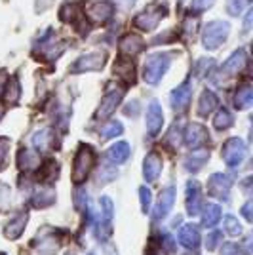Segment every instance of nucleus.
I'll use <instances>...</instances> for the list:
<instances>
[{"instance_id": "nucleus-36", "label": "nucleus", "mask_w": 253, "mask_h": 255, "mask_svg": "<svg viewBox=\"0 0 253 255\" xmlns=\"http://www.w3.org/2000/svg\"><path fill=\"white\" fill-rule=\"evenodd\" d=\"M139 198H141V210L147 213L150 210V202H152V194L147 187H141L139 189Z\"/></svg>"}, {"instance_id": "nucleus-44", "label": "nucleus", "mask_w": 253, "mask_h": 255, "mask_svg": "<svg viewBox=\"0 0 253 255\" xmlns=\"http://www.w3.org/2000/svg\"><path fill=\"white\" fill-rule=\"evenodd\" d=\"M252 208H253V204H252V202H248V204H246V206L242 208V215L246 217V221H252V219H253Z\"/></svg>"}, {"instance_id": "nucleus-12", "label": "nucleus", "mask_w": 253, "mask_h": 255, "mask_svg": "<svg viewBox=\"0 0 253 255\" xmlns=\"http://www.w3.org/2000/svg\"><path fill=\"white\" fill-rule=\"evenodd\" d=\"M113 13H115V4L113 2H95L92 4L90 8H88V15H90V19H94L97 23H105L109 21L111 17H113Z\"/></svg>"}, {"instance_id": "nucleus-47", "label": "nucleus", "mask_w": 253, "mask_h": 255, "mask_svg": "<svg viewBox=\"0 0 253 255\" xmlns=\"http://www.w3.org/2000/svg\"><path fill=\"white\" fill-rule=\"evenodd\" d=\"M120 4H122L124 8H129V6H133V4H135V0H120Z\"/></svg>"}, {"instance_id": "nucleus-48", "label": "nucleus", "mask_w": 253, "mask_h": 255, "mask_svg": "<svg viewBox=\"0 0 253 255\" xmlns=\"http://www.w3.org/2000/svg\"><path fill=\"white\" fill-rule=\"evenodd\" d=\"M2 80H4V73H0V88H2Z\"/></svg>"}, {"instance_id": "nucleus-15", "label": "nucleus", "mask_w": 253, "mask_h": 255, "mask_svg": "<svg viewBox=\"0 0 253 255\" xmlns=\"http://www.w3.org/2000/svg\"><path fill=\"white\" fill-rule=\"evenodd\" d=\"M173 202H175V191H173V187H168L166 191H162L158 198V204H156V208H154V213H152V217L158 221L162 217H166L169 213V210L173 208Z\"/></svg>"}, {"instance_id": "nucleus-14", "label": "nucleus", "mask_w": 253, "mask_h": 255, "mask_svg": "<svg viewBox=\"0 0 253 255\" xmlns=\"http://www.w3.org/2000/svg\"><path fill=\"white\" fill-rule=\"evenodd\" d=\"M248 63V55H246V50H236L231 57L223 63L221 67V75H236L240 73L244 67Z\"/></svg>"}, {"instance_id": "nucleus-34", "label": "nucleus", "mask_w": 253, "mask_h": 255, "mask_svg": "<svg viewBox=\"0 0 253 255\" xmlns=\"http://www.w3.org/2000/svg\"><path fill=\"white\" fill-rule=\"evenodd\" d=\"M124 131V128H122V124L120 122H111L109 126L103 128V131H101V135L105 139H111V137H116V135H120Z\"/></svg>"}, {"instance_id": "nucleus-16", "label": "nucleus", "mask_w": 253, "mask_h": 255, "mask_svg": "<svg viewBox=\"0 0 253 255\" xmlns=\"http://www.w3.org/2000/svg\"><path fill=\"white\" fill-rule=\"evenodd\" d=\"M187 210L190 215H198L202 208V189L196 181H189L187 185Z\"/></svg>"}, {"instance_id": "nucleus-24", "label": "nucleus", "mask_w": 253, "mask_h": 255, "mask_svg": "<svg viewBox=\"0 0 253 255\" xmlns=\"http://www.w3.org/2000/svg\"><path fill=\"white\" fill-rule=\"evenodd\" d=\"M25 225H27V213H21V215H17L15 219H11L10 223L6 225V236L8 238H17L23 233Z\"/></svg>"}, {"instance_id": "nucleus-46", "label": "nucleus", "mask_w": 253, "mask_h": 255, "mask_svg": "<svg viewBox=\"0 0 253 255\" xmlns=\"http://www.w3.org/2000/svg\"><path fill=\"white\" fill-rule=\"evenodd\" d=\"M185 29H187V34H190V32H194V29H196V19L192 21V19H187V25H185Z\"/></svg>"}, {"instance_id": "nucleus-3", "label": "nucleus", "mask_w": 253, "mask_h": 255, "mask_svg": "<svg viewBox=\"0 0 253 255\" xmlns=\"http://www.w3.org/2000/svg\"><path fill=\"white\" fill-rule=\"evenodd\" d=\"M95 164V152L90 145H82L78 152H76V158H74V170H73V181L78 185L86 181L88 173L92 171Z\"/></svg>"}, {"instance_id": "nucleus-8", "label": "nucleus", "mask_w": 253, "mask_h": 255, "mask_svg": "<svg viewBox=\"0 0 253 255\" xmlns=\"http://www.w3.org/2000/svg\"><path fill=\"white\" fill-rule=\"evenodd\" d=\"M122 96H124L122 88H116V90L107 92V96L103 97L101 107H99V111H97V118H109V117H111V115L116 111L118 103L122 101Z\"/></svg>"}, {"instance_id": "nucleus-17", "label": "nucleus", "mask_w": 253, "mask_h": 255, "mask_svg": "<svg viewBox=\"0 0 253 255\" xmlns=\"http://www.w3.org/2000/svg\"><path fill=\"white\" fill-rule=\"evenodd\" d=\"M160 173H162V158L158 152H150L143 162V175H145V179L152 183L158 179Z\"/></svg>"}, {"instance_id": "nucleus-21", "label": "nucleus", "mask_w": 253, "mask_h": 255, "mask_svg": "<svg viewBox=\"0 0 253 255\" xmlns=\"http://www.w3.org/2000/svg\"><path fill=\"white\" fill-rule=\"evenodd\" d=\"M217 105H219L217 96H215L213 92H210V90H206L200 97V103H198V115H200V117H208Z\"/></svg>"}, {"instance_id": "nucleus-35", "label": "nucleus", "mask_w": 253, "mask_h": 255, "mask_svg": "<svg viewBox=\"0 0 253 255\" xmlns=\"http://www.w3.org/2000/svg\"><path fill=\"white\" fill-rule=\"evenodd\" d=\"M78 15H80V11H78V8L74 4H65L63 8H61V19L63 21H74Z\"/></svg>"}, {"instance_id": "nucleus-20", "label": "nucleus", "mask_w": 253, "mask_h": 255, "mask_svg": "<svg viewBox=\"0 0 253 255\" xmlns=\"http://www.w3.org/2000/svg\"><path fill=\"white\" fill-rule=\"evenodd\" d=\"M107 158L111 160L113 164H124L129 158V145H127L126 141L115 143L111 149L107 150Z\"/></svg>"}, {"instance_id": "nucleus-51", "label": "nucleus", "mask_w": 253, "mask_h": 255, "mask_svg": "<svg viewBox=\"0 0 253 255\" xmlns=\"http://www.w3.org/2000/svg\"><path fill=\"white\" fill-rule=\"evenodd\" d=\"M69 255H71V254H69Z\"/></svg>"}, {"instance_id": "nucleus-7", "label": "nucleus", "mask_w": 253, "mask_h": 255, "mask_svg": "<svg viewBox=\"0 0 253 255\" xmlns=\"http://www.w3.org/2000/svg\"><path fill=\"white\" fill-rule=\"evenodd\" d=\"M208 192L211 196H217L221 200H229L231 192V177L225 173H213L208 181Z\"/></svg>"}, {"instance_id": "nucleus-2", "label": "nucleus", "mask_w": 253, "mask_h": 255, "mask_svg": "<svg viewBox=\"0 0 253 255\" xmlns=\"http://www.w3.org/2000/svg\"><path fill=\"white\" fill-rule=\"evenodd\" d=\"M229 23L225 21H211L204 27V32H202V42H204V48L206 50H217L229 36Z\"/></svg>"}, {"instance_id": "nucleus-1", "label": "nucleus", "mask_w": 253, "mask_h": 255, "mask_svg": "<svg viewBox=\"0 0 253 255\" xmlns=\"http://www.w3.org/2000/svg\"><path fill=\"white\" fill-rule=\"evenodd\" d=\"M169 65H171V53H152L145 63V73H143L145 82L152 86L158 84L169 69Z\"/></svg>"}, {"instance_id": "nucleus-4", "label": "nucleus", "mask_w": 253, "mask_h": 255, "mask_svg": "<svg viewBox=\"0 0 253 255\" xmlns=\"http://www.w3.org/2000/svg\"><path fill=\"white\" fill-rule=\"evenodd\" d=\"M221 156H223V160L227 162V166H231V168L242 164V160L246 158V143L238 137L229 139V141L223 145Z\"/></svg>"}, {"instance_id": "nucleus-9", "label": "nucleus", "mask_w": 253, "mask_h": 255, "mask_svg": "<svg viewBox=\"0 0 253 255\" xmlns=\"http://www.w3.org/2000/svg\"><path fill=\"white\" fill-rule=\"evenodd\" d=\"M101 210H103V215L99 217V227H97V233H99V238H109L111 234V225H113V202L109 196H103L101 198Z\"/></svg>"}, {"instance_id": "nucleus-49", "label": "nucleus", "mask_w": 253, "mask_h": 255, "mask_svg": "<svg viewBox=\"0 0 253 255\" xmlns=\"http://www.w3.org/2000/svg\"><path fill=\"white\" fill-rule=\"evenodd\" d=\"M88 255H95V254H88Z\"/></svg>"}, {"instance_id": "nucleus-39", "label": "nucleus", "mask_w": 253, "mask_h": 255, "mask_svg": "<svg viewBox=\"0 0 253 255\" xmlns=\"http://www.w3.org/2000/svg\"><path fill=\"white\" fill-rule=\"evenodd\" d=\"M168 143L171 145H179L181 143V124H173L168 133Z\"/></svg>"}, {"instance_id": "nucleus-23", "label": "nucleus", "mask_w": 253, "mask_h": 255, "mask_svg": "<svg viewBox=\"0 0 253 255\" xmlns=\"http://www.w3.org/2000/svg\"><path fill=\"white\" fill-rule=\"evenodd\" d=\"M115 73L118 76H122L126 82H131L135 80V69H133V63L127 61V59H118L115 63Z\"/></svg>"}, {"instance_id": "nucleus-22", "label": "nucleus", "mask_w": 253, "mask_h": 255, "mask_svg": "<svg viewBox=\"0 0 253 255\" xmlns=\"http://www.w3.org/2000/svg\"><path fill=\"white\" fill-rule=\"evenodd\" d=\"M53 143V131L50 128H44L40 131H36L34 133V137H32V145H34V149L44 152L46 149H50V145Z\"/></svg>"}, {"instance_id": "nucleus-30", "label": "nucleus", "mask_w": 253, "mask_h": 255, "mask_svg": "<svg viewBox=\"0 0 253 255\" xmlns=\"http://www.w3.org/2000/svg\"><path fill=\"white\" fill-rule=\"evenodd\" d=\"M19 92H21V88H19V82H17V78H15V76H11L10 80H8V84H6L4 99H6L8 103H15V101L19 99Z\"/></svg>"}, {"instance_id": "nucleus-37", "label": "nucleus", "mask_w": 253, "mask_h": 255, "mask_svg": "<svg viewBox=\"0 0 253 255\" xmlns=\"http://www.w3.org/2000/svg\"><path fill=\"white\" fill-rule=\"evenodd\" d=\"M250 0H229V4H227V10H229V13L231 15H240L242 13V10H244V6L248 4Z\"/></svg>"}, {"instance_id": "nucleus-10", "label": "nucleus", "mask_w": 253, "mask_h": 255, "mask_svg": "<svg viewBox=\"0 0 253 255\" xmlns=\"http://www.w3.org/2000/svg\"><path fill=\"white\" fill-rule=\"evenodd\" d=\"M164 124V115H162V107L158 101H152L147 109V129L148 135H156Z\"/></svg>"}, {"instance_id": "nucleus-31", "label": "nucleus", "mask_w": 253, "mask_h": 255, "mask_svg": "<svg viewBox=\"0 0 253 255\" xmlns=\"http://www.w3.org/2000/svg\"><path fill=\"white\" fill-rule=\"evenodd\" d=\"M53 200H55V192L52 189H38L34 192V198H32L34 206H50V204H53Z\"/></svg>"}, {"instance_id": "nucleus-42", "label": "nucleus", "mask_w": 253, "mask_h": 255, "mask_svg": "<svg viewBox=\"0 0 253 255\" xmlns=\"http://www.w3.org/2000/svg\"><path fill=\"white\" fill-rule=\"evenodd\" d=\"M221 255H244L242 248L236 244H225L221 250Z\"/></svg>"}, {"instance_id": "nucleus-11", "label": "nucleus", "mask_w": 253, "mask_h": 255, "mask_svg": "<svg viewBox=\"0 0 253 255\" xmlns=\"http://www.w3.org/2000/svg\"><path fill=\"white\" fill-rule=\"evenodd\" d=\"M190 97H192V86L190 82H183L179 88H175L173 90V94H171V107L181 113V111H185L190 103Z\"/></svg>"}, {"instance_id": "nucleus-43", "label": "nucleus", "mask_w": 253, "mask_h": 255, "mask_svg": "<svg viewBox=\"0 0 253 255\" xmlns=\"http://www.w3.org/2000/svg\"><path fill=\"white\" fill-rule=\"evenodd\" d=\"M252 21H253V10H248L246 19H244V32H250V29H252Z\"/></svg>"}, {"instance_id": "nucleus-41", "label": "nucleus", "mask_w": 253, "mask_h": 255, "mask_svg": "<svg viewBox=\"0 0 253 255\" xmlns=\"http://www.w3.org/2000/svg\"><path fill=\"white\" fill-rule=\"evenodd\" d=\"M221 242V233H211L208 234V240H206V246H208V250H215L217 248V244Z\"/></svg>"}, {"instance_id": "nucleus-26", "label": "nucleus", "mask_w": 253, "mask_h": 255, "mask_svg": "<svg viewBox=\"0 0 253 255\" xmlns=\"http://www.w3.org/2000/svg\"><path fill=\"white\" fill-rule=\"evenodd\" d=\"M17 164H19V170H32L40 164V158L32 152V150L23 149L19 150V158H17Z\"/></svg>"}, {"instance_id": "nucleus-33", "label": "nucleus", "mask_w": 253, "mask_h": 255, "mask_svg": "<svg viewBox=\"0 0 253 255\" xmlns=\"http://www.w3.org/2000/svg\"><path fill=\"white\" fill-rule=\"evenodd\" d=\"M223 229H225V233L229 234V236H240V233H242V227L238 223V219H234L232 215H227V217H225Z\"/></svg>"}, {"instance_id": "nucleus-45", "label": "nucleus", "mask_w": 253, "mask_h": 255, "mask_svg": "<svg viewBox=\"0 0 253 255\" xmlns=\"http://www.w3.org/2000/svg\"><path fill=\"white\" fill-rule=\"evenodd\" d=\"M137 101H133V103H129V105L126 107V115H129V117H131V115H137Z\"/></svg>"}, {"instance_id": "nucleus-18", "label": "nucleus", "mask_w": 253, "mask_h": 255, "mask_svg": "<svg viewBox=\"0 0 253 255\" xmlns=\"http://www.w3.org/2000/svg\"><path fill=\"white\" fill-rule=\"evenodd\" d=\"M179 242L189 250H196L200 244V233L194 225H185L179 231Z\"/></svg>"}, {"instance_id": "nucleus-29", "label": "nucleus", "mask_w": 253, "mask_h": 255, "mask_svg": "<svg viewBox=\"0 0 253 255\" xmlns=\"http://www.w3.org/2000/svg\"><path fill=\"white\" fill-rule=\"evenodd\" d=\"M208 150H198V152H192L189 158L185 160V166H187V170H192L196 171L198 168H202L204 164H206V160H208Z\"/></svg>"}, {"instance_id": "nucleus-28", "label": "nucleus", "mask_w": 253, "mask_h": 255, "mask_svg": "<svg viewBox=\"0 0 253 255\" xmlns=\"http://www.w3.org/2000/svg\"><path fill=\"white\" fill-rule=\"evenodd\" d=\"M221 219V208L217 204H208L204 210V225L206 227H215Z\"/></svg>"}, {"instance_id": "nucleus-5", "label": "nucleus", "mask_w": 253, "mask_h": 255, "mask_svg": "<svg viewBox=\"0 0 253 255\" xmlns=\"http://www.w3.org/2000/svg\"><path fill=\"white\" fill-rule=\"evenodd\" d=\"M164 8H160V6H148L145 11H141L137 17L133 19V25L139 27V29H143V31H152V29H156L158 27L160 19L164 17Z\"/></svg>"}, {"instance_id": "nucleus-40", "label": "nucleus", "mask_w": 253, "mask_h": 255, "mask_svg": "<svg viewBox=\"0 0 253 255\" xmlns=\"http://www.w3.org/2000/svg\"><path fill=\"white\" fill-rule=\"evenodd\" d=\"M213 2H215V0H192V10H196V11L208 10V8L213 6Z\"/></svg>"}, {"instance_id": "nucleus-6", "label": "nucleus", "mask_w": 253, "mask_h": 255, "mask_svg": "<svg viewBox=\"0 0 253 255\" xmlns=\"http://www.w3.org/2000/svg\"><path fill=\"white\" fill-rule=\"evenodd\" d=\"M105 65V53H88L78 57L71 65V73H86V71H99Z\"/></svg>"}, {"instance_id": "nucleus-32", "label": "nucleus", "mask_w": 253, "mask_h": 255, "mask_svg": "<svg viewBox=\"0 0 253 255\" xmlns=\"http://www.w3.org/2000/svg\"><path fill=\"white\" fill-rule=\"evenodd\" d=\"M232 122H234V118H232V115L227 109H221L215 115V118H213V126L217 128V129H229L232 126Z\"/></svg>"}, {"instance_id": "nucleus-27", "label": "nucleus", "mask_w": 253, "mask_h": 255, "mask_svg": "<svg viewBox=\"0 0 253 255\" xmlns=\"http://www.w3.org/2000/svg\"><path fill=\"white\" fill-rule=\"evenodd\" d=\"M57 164H55V160H46L44 164H40V168H38V179L40 181H52L57 177Z\"/></svg>"}, {"instance_id": "nucleus-50", "label": "nucleus", "mask_w": 253, "mask_h": 255, "mask_svg": "<svg viewBox=\"0 0 253 255\" xmlns=\"http://www.w3.org/2000/svg\"><path fill=\"white\" fill-rule=\"evenodd\" d=\"M0 255H6V254H0Z\"/></svg>"}, {"instance_id": "nucleus-38", "label": "nucleus", "mask_w": 253, "mask_h": 255, "mask_svg": "<svg viewBox=\"0 0 253 255\" xmlns=\"http://www.w3.org/2000/svg\"><path fill=\"white\" fill-rule=\"evenodd\" d=\"M8 152H10V141L6 137H0V170L8 162Z\"/></svg>"}, {"instance_id": "nucleus-13", "label": "nucleus", "mask_w": 253, "mask_h": 255, "mask_svg": "<svg viewBox=\"0 0 253 255\" xmlns=\"http://www.w3.org/2000/svg\"><path fill=\"white\" fill-rule=\"evenodd\" d=\"M208 129L200 124H190L189 129H187V133H185V143L189 145L190 149H198L202 145H206L208 143Z\"/></svg>"}, {"instance_id": "nucleus-25", "label": "nucleus", "mask_w": 253, "mask_h": 255, "mask_svg": "<svg viewBox=\"0 0 253 255\" xmlns=\"http://www.w3.org/2000/svg\"><path fill=\"white\" fill-rule=\"evenodd\" d=\"M234 103L238 109H248V107H252L253 103V90L250 84L242 86L238 92H236V97H234Z\"/></svg>"}, {"instance_id": "nucleus-19", "label": "nucleus", "mask_w": 253, "mask_h": 255, "mask_svg": "<svg viewBox=\"0 0 253 255\" xmlns=\"http://www.w3.org/2000/svg\"><path fill=\"white\" fill-rule=\"evenodd\" d=\"M145 48V42L139 34H126L122 40H120V52L126 53V55H135Z\"/></svg>"}]
</instances>
